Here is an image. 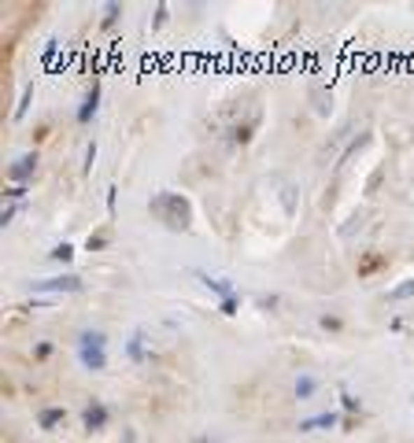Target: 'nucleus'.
<instances>
[{
	"instance_id": "f257e3e1",
	"label": "nucleus",
	"mask_w": 414,
	"mask_h": 443,
	"mask_svg": "<svg viewBox=\"0 0 414 443\" xmlns=\"http://www.w3.org/2000/svg\"><path fill=\"white\" fill-rule=\"evenodd\" d=\"M148 211L174 233H185L192 226V207H189V200L181 196V192H159V196H152Z\"/></svg>"
},
{
	"instance_id": "f03ea898",
	"label": "nucleus",
	"mask_w": 414,
	"mask_h": 443,
	"mask_svg": "<svg viewBox=\"0 0 414 443\" xmlns=\"http://www.w3.org/2000/svg\"><path fill=\"white\" fill-rule=\"evenodd\" d=\"M34 292H82V277L78 273H59V277H45V281H30Z\"/></svg>"
},
{
	"instance_id": "7ed1b4c3",
	"label": "nucleus",
	"mask_w": 414,
	"mask_h": 443,
	"mask_svg": "<svg viewBox=\"0 0 414 443\" xmlns=\"http://www.w3.org/2000/svg\"><path fill=\"white\" fill-rule=\"evenodd\" d=\"M34 174H37V152H26V155H19V159L8 166V177L15 181V185H26Z\"/></svg>"
},
{
	"instance_id": "20e7f679",
	"label": "nucleus",
	"mask_w": 414,
	"mask_h": 443,
	"mask_svg": "<svg viewBox=\"0 0 414 443\" xmlns=\"http://www.w3.org/2000/svg\"><path fill=\"white\" fill-rule=\"evenodd\" d=\"M82 366L93 370V373L108 370V355H104V347H82Z\"/></svg>"
},
{
	"instance_id": "39448f33",
	"label": "nucleus",
	"mask_w": 414,
	"mask_h": 443,
	"mask_svg": "<svg viewBox=\"0 0 414 443\" xmlns=\"http://www.w3.org/2000/svg\"><path fill=\"white\" fill-rule=\"evenodd\" d=\"M82 425L89 428V433H97V428H104V425H108V410H104L100 402H93V407H85V414H82Z\"/></svg>"
},
{
	"instance_id": "423d86ee",
	"label": "nucleus",
	"mask_w": 414,
	"mask_h": 443,
	"mask_svg": "<svg viewBox=\"0 0 414 443\" xmlns=\"http://www.w3.org/2000/svg\"><path fill=\"white\" fill-rule=\"evenodd\" d=\"M97 108H100V85L93 82V89L85 93V103L78 108V122H89V119L97 115Z\"/></svg>"
},
{
	"instance_id": "0eeeda50",
	"label": "nucleus",
	"mask_w": 414,
	"mask_h": 443,
	"mask_svg": "<svg viewBox=\"0 0 414 443\" xmlns=\"http://www.w3.org/2000/svg\"><path fill=\"white\" fill-rule=\"evenodd\" d=\"M336 421H341V414H318V418H307V421H300V428L304 433H315V428H333Z\"/></svg>"
},
{
	"instance_id": "6e6552de",
	"label": "nucleus",
	"mask_w": 414,
	"mask_h": 443,
	"mask_svg": "<svg viewBox=\"0 0 414 443\" xmlns=\"http://www.w3.org/2000/svg\"><path fill=\"white\" fill-rule=\"evenodd\" d=\"M63 421V410L59 407H48V410H41V418H37V425L41 428H56Z\"/></svg>"
},
{
	"instance_id": "1a4fd4ad",
	"label": "nucleus",
	"mask_w": 414,
	"mask_h": 443,
	"mask_svg": "<svg viewBox=\"0 0 414 443\" xmlns=\"http://www.w3.org/2000/svg\"><path fill=\"white\" fill-rule=\"evenodd\" d=\"M141 340H145V336H141V333H134V336H129V344H126V355L134 358V362H141V358H145V344H141Z\"/></svg>"
},
{
	"instance_id": "9d476101",
	"label": "nucleus",
	"mask_w": 414,
	"mask_h": 443,
	"mask_svg": "<svg viewBox=\"0 0 414 443\" xmlns=\"http://www.w3.org/2000/svg\"><path fill=\"white\" fill-rule=\"evenodd\" d=\"M104 344H108V336H104V333H82V336H78V347H104Z\"/></svg>"
},
{
	"instance_id": "9b49d317",
	"label": "nucleus",
	"mask_w": 414,
	"mask_h": 443,
	"mask_svg": "<svg viewBox=\"0 0 414 443\" xmlns=\"http://www.w3.org/2000/svg\"><path fill=\"white\" fill-rule=\"evenodd\" d=\"M315 377H300V381H296V399H310L315 395Z\"/></svg>"
},
{
	"instance_id": "f8f14e48",
	"label": "nucleus",
	"mask_w": 414,
	"mask_h": 443,
	"mask_svg": "<svg viewBox=\"0 0 414 443\" xmlns=\"http://www.w3.org/2000/svg\"><path fill=\"white\" fill-rule=\"evenodd\" d=\"M388 299H392V303H399V299H414V281H404V284H396V289L388 292Z\"/></svg>"
},
{
	"instance_id": "ddd939ff",
	"label": "nucleus",
	"mask_w": 414,
	"mask_h": 443,
	"mask_svg": "<svg viewBox=\"0 0 414 443\" xmlns=\"http://www.w3.org/2000/svg\"><path fill=\"white\" fill-rule=\"evenodd\" d=\"M204 284H207V289H211V292H218V296H233V289H229V281H218V277H207V273H204Z\"/></svg>"
},
{
	"instance_id": "4468645a",
	"label": "nucleus",
	"mask_w": 414,
	"mask_h": 443,
	"mask_svg": "<svg viewBox=\"0 0 414 443\" xmlns=\"http://www.w3.org/2000/svg\"><path fill=\"white\" fill-rule=\"evenodd\" d=\"M30 100H34V85H26V89H22L19 108H15V122H22V119H26V108H30Z\"/></svg>"
},
{
	"instance_id": "2eb2a0df",
	"label": "nucleus",
	"mask_w": 414,
	"mask_h": 443,
	"mask_svg": "<svg viewBox=\"0 0 414 443\" xmlns=\"http://www.w3.org/2000/svg\"><path fill=\"white\" fill-rule=\"evenodd\" d=\"M48 255L56 259V263H71V259H74V247H71V244H56Z\"/></svg>"
},
{
	"instance_id": "dca6fc26",
	"label": "nucleus",
	"mask_w": 414,
	"mask_h": 443,
	"mask_svg": "<svg viewBox=\"0 0 414 443\" xmlns=\"http://www.w3.org/2000/svg\"><path fill=\"white\" fill-rule=\"evenodd\" d=\"M378 266H385V255H366V259L359 263V273H373Z\"/></svg>"
},
{
	"instance_id": "f3484780",
	"label": "nucleus",
	"mask_w": 414,
	"mask_h": 443,
	"mask_svg": "<svg viewBox=\"0 0 414 443\" xmlns=\"http://www.w3.org/2000/svg\"><path fill=\"white\" fill-rule=\"evenodd\" d=\"M119 15H122V4H108V8H104V26L111 30V26L119 22Z\"/></svg>"
},
{
	"instance_id": "a211bd4d",
	"label": "nucleus",
	"mask_w": 414,
	"mask_h": 443,
	"mask_svg": "<svg viewBox=\"0 0 414 443\" xmlns=\"http://www.w3.org/2000/svg\"><path fill=\"white\" fill-rule=\"evenodd\" d=\"M89 252H100V247H108V233H93V237L85 240Z\"/></svg>"
},
{
	"instance_id": "6ab92c4d",
	"label": "nucleus",
	"mask_w": 414,
	"mask_h": 443,
	"mask_svg": "<svg viewBox=\"0 0 414 443\" xmlns=\"http://www.w3.org/2000/svg\"><path fill=\"white\" fill-rule=\"evenodd\" d=\"M4 196H8L11 203H19V200L26 196V185H11V189H4Z\"/></svg>"
},
{
	"instance_id": "aec40b11",
	"label": "nucleus",
	"mask_w": 414,
	"mask_h": 443,
	"mask_svg": "<svg viewBox=\"0 0 414 443\" xmlns=\"http://www.w3.org/2000/svg\"><path fill=\"white\" fill-rule=\"evenodd\" d=\"M19 215V203H8L4 207V215H0V226H11V218Z\"/></svg>"
},
{
	"instance_id": "412c9836",
	"label": "nucleus",
	"mask_w": 414,
	"mask_h": 443,
	"mask_svg": "<svg viewBox=\"0 0 414 443\" xmlns=\"http://www.w3.org/2000/svg\"><path fill=\"white\" fill-rule=\"evenodd\" d=\"M166 22V4H155V19H152V30H159Z\"/></svg>"
},
{
	"instance_id": "4be33fe9",
	"label": "nucleus",
	"mask_w": 414,
	"mask_h": 443,
	"mask_svg": "<svg viewBox=\"0 0 414 443\" xmlns=\"http://www.w3.org/2000/svg\"><path fill=\"white\" fill-rule=\"evenodd\" d=\"M222 314H229V318L237 314V296H226L222 299Z\"/></svg>"
},
{
	"instance_id": "5701e85b",
	"label": "nucleus",
	"mask_w": 414,
	"mask_h": 443,
	"mask_svg": "<svg viewBox=\"0 0 414 443\" xmlns=\"http://www.w3.org/2000/svg\"><path fill=\"white\" fill-rule=\"evenodd\" d=\"M322 329H341V318H329L326 314V318H322Z\"/></svg>"
},
{
	"instance_id": "b1692460",
	"label": "nucleus",
	"mask_w": 414,
	"mask_h": 443,
	"mask_svg": "<svg viewBox=\"0 0 414 443\" xmlns=\"http://www.w3.org/2000/svg\"><path fill=\"white\" fill-rule=\"evenodd\" d=\"M344 410H359V399L355 395H344Z\"/></svg>"
},
{
	"instance_id": "393cba45",
	"label": "nucleus",
	"mask_w": 414,
	"mask_h": 443,
	"mask_svg": "<svg viewBox=\"0 0 414 443\" xmlns=\"http://www.w3.org/2000/svg\"><path fill=\"white\" fill-rule=\"evenodd\" d=\"M207 443H211V440H207Z\"/></svg>"
}]
</instances>
